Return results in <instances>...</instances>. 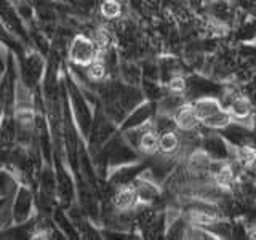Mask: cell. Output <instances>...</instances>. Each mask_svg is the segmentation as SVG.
<instances>
[{"label": "cell", "mask_w": 256, "mask_h": 240, "mask_svg": "<svg viewBox=\"0 0 256 240\" xmlns=\"http://www.w3.org/2000/svg\"><path fill=\"white\" fill-rule=\"evenodd\" d=\"M100 56L98 48L94 45L93 37H88L85 34H77L72 42L69 44V60L76 66L86 68L88 64L93 62Z\"/></svg>", "instance_id": "obj_1"}, {"label": "cell", "mask_w": 256, "mask_h": 240, "mask_svg": "<svg viewBox=\"0 0 256 240\" xmlns=\"http://www.w3.org/2000/svg\"><path fill=\"white\" fill-rule=\"evenodd\" d=\"M110 202L116 212H133L134 206L140 204L133 182L124 184V186H116V192L112 194Z\"/></svg>", "instance_id": "obj_2"}, {"label": "cell", "mask_w": 256, "mask_h": 240, "mask_svg": "<svg viewBox=\"0 0 256 240\" xmlns=\"http://www.w3.org/2000/svg\"><path fill=\"white\" fill-rule=\"evenodd\" d=\"M173 118H174L176 128H178L180 132H196L202 126V120L198 118L192 102L181 104L173 114Z\"/></svg>", "instance_id": "obj_3"}, {"label": "cell", "mask_w": 256, "mask_h": 240, "mask_svg": "<svg viewBox=\"0 0 256 240\" xmlns=\"http://www.w3.org/2000/svg\"><path fill=\"white\" fill-rule=\"evenodd\" d=\"M32 196L26 188H20L16 192L14 204L12 202V220L16 221V224H22L29 220V214L32 213Z\"/></svg>", "instance_id": "obj_4"}, {"label": "cell", "mask_w": 256, "mask_h": 240, "mask_svg": "<svg viewBox=\"0 0 256 240\" xmlns=\"http://www.w3.org/2000/svg\"><path fill=\"white\" fill-rule=\"evenodd\" d=\"M253 108L254 106H253L252 100L248 98V96H244L240 93L230 101V104L228 106L232 118H234V122L242 124V125H244V122H248V124L253 122Z\"/></svg>", "instance_id": "obj_5"}, {"label": "cell", "mask_w": 256, "mask_h": 240, "mask_svg": "<svg viewBox=\"0 0 256 240\" xmlns=\"http://www.w3.org/2000/svg\"><path fill=\"white\" fill-rule=\"evenodd\" d=\"M196 108V112L198 118L205 122L206 118H210L212 116L218 114L220 110L224 109V104L221 101V98H216L213 94H206V96H200V98H196L192 101Z\"/></svg>", "instance_id": "obj_6"}, {"label": "cell", "mask_w": 256, "mask_h": 240, "mask_svg": "<svg viewBox=\"0 0 256 240\" xmlns=\"http://www.w3.org/2000/svg\"><path fill=\"white\" fill-rule=\"evenodd\" d=\"M152 116H154V108H152V102L138 104V106L132 110V114L125 118L126 122L124 124V128H125V130H130V128L141 126L144 124L150 122Z\"/></svg>", "instance_id": "obj_7"}, {"label": "cell", "mask_w": 256, "mask_h": 240, "mask_svg": "<svg viewBox=\"0 0 256 240\" xmlns=\"http://www.w3.org/2000/svg\"><path fill=\"white\" fill-rule=\"evenodd\" d=\"M237 181V173H236V166L230 162H224L221 168L213 174V182L222 190H230L234 188V184Z\"/></svg>", "instance_id": "obj_8"}, {"label": "cell", "mask_w": 256, "mask_h": 240, "mask_svg": "<svg viewBox=\"0 0 256 240\" xmlns=\"http://www.w3.org/2000/svg\"><path fill=\"white\" fill-rule=\"evenodd\" d=\"M108 72H109V64H108L106 58H104L102 54H100L93 62H90L85 68L86 78L92 80V82H94V84L104 82V78L108 77Z\"/></svg>", "instance_id": "obj_9"}, {"label": "cell", "mask_w": 256, "mask_h": 240, "mask_svg": "<svg viewBox=\"0 0 256 240\" xmlns=\"http://www.w3.org/2000/svg\"><path fill=\"white\" fill-rule=\"evenodd\" d=\"M182 148V142L180 134L176 133V130L173 132H165L160 134V154L162 156H174L178 154V150Z\"/></svg>", "instance_id": "obj_10"}, {"label": "cell", "mask_w": 256, "mask_h": 240, "mask_svg": "<svg viewBox=\"0 0 256 240\" xmlns=\"http://www.w3.org/2000/svg\"><path fill=\"white\" fill-rule=\"evenodd\" d=\"M100 13L104 20L108 21H116L118 20L124 13L122 4L118 0H102L100 4Z\"/></svg>", "instance_id": "obj_11"}, {"label": "cell", "mask_w": 256, "mask_h": 240, "mask_svg": "<svg viewBox=\"0 0 256 240\" xmlns=\"http://www.w3.org/2000/svg\"><path fill=\"white\" fill-rule=\"evenodd\" d=\"M165 88H166L168 93L184 96V93L189 90V82H188L186 77L178 72V74H173V76L168 77V80L165 82Z\"/></svg>", "instance_id": "obj_12"}]
</instances>
